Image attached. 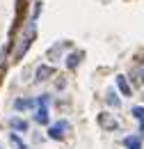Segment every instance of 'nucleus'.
<instances>
[{"instance_id":"obj_1","label":"nucleus","mask_w":144,"mask_h":149,"mask_svg":"<svg viewBox=\"0 0 144 149\" xmlns=\"http://www.w3.org/2000/svg\"><path fill=\"white\" fill-rule=\"evenodd\" d=\"M37 37V19H28L23 30L18 32V39H16V48H14V60H21V57L28 53V48L32 46V41Z\"/></svg>"},{"instance_id":"obj_2","label":"nucleus","mask_w":144,"mask_h":149,"mask_svg":"<svg viewBox=\"0 0 144 149\" xmlns=\"http://www.w3.org/2000/svg\"><path fill=\"white\" fill-rule=\"evenodd\" d=\"M46 135H48L51 140H55V142L66 140V138L71 135V122H69V119H57V122H53V124L48 126V131H46Z\"/></svg>"},{"instance_id":"obj_3","label":"nucleus","mask_w":144,"mask_h":149,"mask_svg":"<svg viewBox=\"0 0 144 149\" xmlns=\"http://www.w3.org/2000/svg\"><path fill=\"white\" fill-rule=\"evenodd\" d=\"M96 122H98L101 131H108V133L119 131V126H121V122H119V117H117L114 112H101V115L96 117Z\"/></svg>"},{"instance_id":"obj_4","label":"nucleus","mask_w":144,"mask_h":149,"mask_svg":"<svg viewBox=\"0 0 144 149\" xmlns=\"http://www.w3.org/2000/svg\"><path fill=\"white\" fill-rule=\"evenodd\" d=\"M7 126L12 129V133H16V135H25V133H30V124H28V119H23V117H9L7 119Z\"/></svg>"},{"instance_id":"obj_5","label":"nucleus","mask_w":144,"mask_h":149,"mask_svg":"<svg viewBox=\"0 0 144 149\" xmlns=\"http://www.w3.org/2000/svg\"><path fill=\"white\" fill-rule=\"evenodd\" d=\"M32 119H35V124L39 126H51V110H48V106H44V103H39L32 112Z\"/></svg>"},{"instance_id":"obj_6","label":"nucleus","mask_w":144,"mask_h":149,"mask_svg":"<svg viewBox=\"0 0 144 149\" xmlns=\"http://www.w3.org/2000/svg\"><path fill=\"white\" fill-rule=\"evenodd\" d=\"M37 106H39L37 99H30V96H18L14 101V110L16 112H35Z\"/></svg>"},{"instance_id":"obj_7","label":"nucleus","mask_w":144,"mask_h":149,"mask_svg":"<svg viewBox=\"0 0 144 149\" xmlns=\"http://www.w3.org/2000/svg\"><path fill=\"white\" fill-rule=\"evenodd\" d=\"M53 76H55L53 64H39L35 69V83H46V80H51Z\"/></svg>"},{"instance_id":"obj_8","label":"nucleus","mask_w":144,"mask_h":149,"mask_svg":"<svg viewBox=\"0 0 144 149\" xmlns=\"http://www.w3.org/2000/svg\"><path fill=\"white\" fill-rule=\"evenodd\" d=\"M114 85H117V92L121 94V96H133V85L128 83L126 76H114Z\"/></svg>"},{"instance_id":"obj_9","label":"nucleus","mask_w":144,"mask_h":149,"mask_svg":"<svg viewBox=\"0 0 144 149\" xmlns=\"http://www.w3.org/2000/svg\"><path fill=\"white\" fill-rule=\"evenodd\" d=\"M80 62H82V51H71L69 55L64 57V64H66L69 71H75L80 67Z\"/></svg>"},{"instance_id":"obj_10","label":"nucleus","mask_w":144,"mask_h":149,"mask_svg":"<svg viewBox=\"0 0 144 149\" xmlns=\"http://www.w3.org/2000/svg\"><path fill=\"white\" fill-rule=\"evenodd\" d=\"M105 103H108V108L119 110V108H121V94L117 92V90H108V92H105Z\"/></svg>"},{"instance_id":"obj_11","label":"nucleus","mask_w":144,"mask_h":149,"mask_svg":"<svg viewBox=\"0 0 144 149\" xmlns=\"http://www.w3.org/2000/svg\"><path fill=\"white\" fill-rule=\"evenodd\" d=\"M66 46H69L66 41H62V44L57 41L53 48L48 51V60H51V62H60V60H62V55H64V48H66Z\"/></svg>"},{"instance_id":"obj_12","label":"nucleus","mask_w":144,"mask_h":149,"mask_svg":"<svg viewBox=\"0 0 144 149\" xmlns=\"http://www.w3.org/2000/svg\"><path fill=\"white\" fill-rule=\"evenodd\" d=\"M121 145L126 149H142V135H126Z\"/></svg>"},{"instance_id":"obj_13","label":"nucleus","mask_w":144,"mask_h":149,"mask_svg":"<svg viewBox=\"0 0 144 149\" xmlns=\"http://www.w3.org/2000/svg\"><path fill=\"white\" fill-rule=\"evenodd\" d=\"M7 142H9V145H12L14 149H30V145H25V142L21 140V135H16V133H9Z\"/></svg>"},{"instance_id":"obj_14","label":"nucleus","mask_w":144,"mask_h":149,"mask_svg":"<svg viewBox=\"0 0 144 149\" xmlns=\"http://www.w3.org/2000/svg\"><path fill=\"white\" fill-rule=\"evenodd\" d=\"M133 80H135V83H144V62L135 64V69H133Z\"/></svg>"},{"instance_id":"obj_15","label":"nucleus","mask_w":144,"mask_h":149,"mask_svg":"<svg viewBox=\"0 0 144 149\" xmlns=\"http://www.w3.org/2000/svg\"><path fill=\"white\" fill-rule=\"evenodd\" d=\"M130 115H133L137 122H142L144 119V106H133V108H130Z\"/></svg>"},{"instance_id":"obj_16","label":"nucleus","mask_w":144,"mask_h":149,"mask_svg":"<svg viewBox=\"0 0 144 149\" xmlns=\"http://www.w3.org/2000/svg\"><path fill=\"white\" fill-rule=\"evenodd\" d=\"M140 135H142V138H144V119H142V122H140Z\"/></svg>"},{"instance_id":"obj_17","label":"nucleus","mask_w":144,"mask_h":149,"mask_svg":"<svg viewBox=\"0 0 144 149\" xmlns=\"http://www.w3.org/2000/svg\"><path fill=\"white\" fill-rule=\"evenodd\" d=\"M0 149H5V145H2V142H0Z\"/></svg>"}]
</instances>
